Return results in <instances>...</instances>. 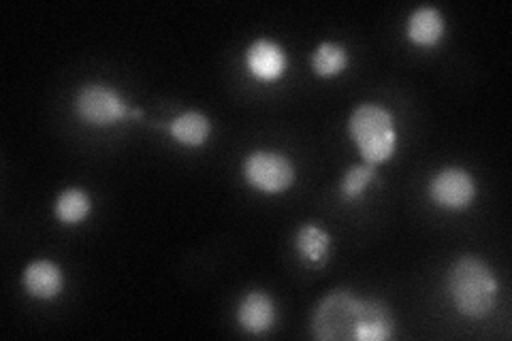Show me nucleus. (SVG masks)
Returning a JSON list of instances; mask_svg holds the SVG:
<instances>
[{
    "label": "nucleus",
    "instance_id": "nucleus-3",
    "mask_svg": "<svg viewBox=\"0 0 512 341\" xmlns=\"http://www.w3.org/2000/svg\"><path fill=\"white\" fill-rule=\"evenodd\" d=\"M365 297L348 288H335L320 299L310 316V329L318 341H355Z\"/></svg>",
    "mask_w": 512,
    "mask_h": 341
},
{
    "label": "nucleus",
    "instance_id": "nucleus-2",
    "mask_svg": "<svg viewBox=\"0 0 512 341\" xmlns=\"http://www.w3.org/2000/svg\"><path fill=\"white\" fill-rule=\"evenodd\" d=\"M348 139L367 165L382 167L395 158L399 128L395 113L380 103H361L348 116Z\"/></svg>",
    "mask_w": 512,
    "mask_h": 341
},
{
    "label": "nucleus",
    "instance_id": "nucleus-10",
    "mask_svg": "<svg viewBox=\"0 0 512 341\" xmlns=\"http://www.w3.org/2000/svg\"><path fill=\"white\" fill-rule=\"evenodd\" d=\"M446 37V18L438 7H416L406 20V39L419 50H436Z\"/></svg>",
    "mask_w": 512,
    "mask_h": 341
},
{
    "label": "nucleus",
    "instance_id": "nucleus-6",
    "mask_svg": "<svg viewBox=\"0 0 512 341\" xmlns=\"http://www.w3.org/2000/svg\"><path fill=\"white\" fill-rule=\"evenodd\" d=\"M478 186L474 175L463 167H444L431 175L427 184V197L436 207L459 214L476 201Z\"/></svg>",
    "mask_w": 512,
    "mask_h": 341
},
{
    "label": "nucleus",
    "instance_id": "nucleus-5",
    "mask_svg": "<svg viewBox=\"0 0 512 341\" xmlns=\"http://www.w3.org/2000/svg\"><path fill=\"white\" fill-rule=\"evenodd\" d=\"M242 177L248 188L265 194V197H280L297 182L295 162L278 150H252L242 160Z\"/></svg>",
    "mask_w": 512,
    "mask_h": 341
},
{
    "label": "nucleus",
    "instance_id": "nucleus-9",
    "mask_svg": "<svg viewBox=\"0 0 512 341\" xmlns=\"http://www.w3.org/2000/svg\"><path fill=\"white\" fill-rule=\"evenodd\" d=\"M64 271L50 258L32 261L22 273V288L35 301H56L64 292Z\"/></svg>",
    "mask_w": 512,
    "mask_h": 341
},
{
    "label": "nucleus",
    "instance_id": "nucleus-12",
    "mask_svg": "<svg viewBox=\"0 0 512 341\" xmlns=\"http://www.w3.org/2000/svg\"><path fill=\"white\" fill-rule=\"evenodd\" d=\"M167 133L173 143H178L188 150H197L210 141L212 120L197 109L182 111L167 124Z\"/></svg>",
    "mask_w": 512,
    "mask_h": 341
},
{
    "label": "nucleus",
    "instance_id": "nucleus-7",
    "mask_svg": "<svg viewBox=\"0 0 512 341\" xmlns=\"http://www.w3.org/2000/svg\"><path fill=\"white\" fill-rule=\"evenodd\" d=\"M246 73L256 84H278L288 71V54L276 39H254L244 54Z\"/></svg>",
    "mask_w": 512,
    "mask_h": 341
},
{
    "label": "nucleus",
    "instance_id": "nucleus-15",
    "mask_svg": "<svg viewBox=\"0 0 512 341\" xmlns=\"http://www.w3.org/2000/svg\"><path fill=\"white\" fill-rule=\"evenodd\" d=\"M350 64V56L346 45L338 41H323L314 47L310 56V69L320 79L340 77Z\"/></svg>",
    "mask_w": 512,
    "mask_h": 341
},
{
    "label": "nucleus",
    "instance_id": "nucleus-14",
    "mask_svg": "<svg viewBox=\"0 0 512 341\" xmlns=\"http://www.w3.org/2000/svg\"><path fill=\"white\" fill-rule=\"evenodd\" d=\"M92 194L84 188H64L54 201V218L62 226H79L92 216Z\"/></svg>",
    "mask_w": 512,
    "mask_h": 341
},
{
    "label": "nucleus",
    "instance_id": "nucleus-4",
    "mask_svg": "<svg viewBox=\"0 0 512 341\" xmlns=\"http://www.w3.org/2000/svg\"><path fill=\"white\" fill-rule=\"evenodd\" d=\"M73 111L79 122L99 131L120 126L135 116V107L126 101V96L105 81H88L79 86Z\"/></svg>",
    "mask_w": 512,
    "mask_h": 341
},
{
    "label": "nucleus",
    "instance_id": "nucleus-1",
    "mask_svg": "<svg viewBox=\"0 0 512 341\" xmlns=\"http://www.w3.org/2000/svg\"><path fill=\"white\" fill-rule=\"evenodd\" d=\"M446 295L461 318L483 320L500 299V280L480 256L463 254L446 273Z\"/></svg>",
    "mask_w": 512,
    "mask_h": 341
},
{
    "label": "nucleus",
    "instance_id": "nucleus-13",
    "mask_svg": "<svg viewBox=\"0 0 512 341\" xmlns=\"http://www.w3.org/2000/svg\"><path fill=\"white\" fill-rule=\"evenodd\" d=\"M395 337V316L382 299H365L355 341H389Z\"/></svg>",
    "mask_w": 512,
    "mask_h": 341
},
{
    "label": "nucleus",
    "instance_id": "nucleus-16",
    "mask_svg": "<svg viewBox=\"0 0 512 341\" xmlns=\"http://www.w3.org/2000/svg\"><path fill=\"white\" fill-rule=\"evenodd\" d=\"M378 180V167L367 165V162H361V165H350L342 180L338 184V194L344 203H355L365 197V192L370 190V186Z\"/></svg>",
    "mask_w": 512,
    "mask_h": 341
},
{
    "label": "nucleus",
    "instance_id": "nucleus-8",
    "mask_svg": "<svg viewBox=\"0 0 512 341\" xmlns=\"http://www.w3.org/2000/svg\"><path fill=\"white\" fill-rule=\"evenodd\" d=\"M235 322L246 335L263 337L274 331L278 322V305L265 290H250L235 307Z\"/></svg>",
    "mask_w": 512,
    "mask_h": 341
},
{
    "label": "nucleus",
    "instance_id": "nucleus-11",
    "mask_svg": "<svg viewBox=\"0 0 512 341\" xmlns=\"http://www.w3.org/2000/svg\"><path fill=\"white\" fill-rule=\"evenodd\" d=\"M293 250L308 269H323L333 250L331 233L316 222L301 224L293 235Z\"/></svg>",
    "mask_w": 512,
    "mask_h": 341
}]
</instances>
